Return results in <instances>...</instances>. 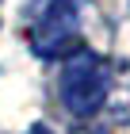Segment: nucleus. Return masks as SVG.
Masks as SVG:
<instances>
[{
  "instance_id": "f257e3e1",
  "label": "nucleus",
  "mask_w": 130,
  "mask_h": 134,
  "mask_svg": "<svg viewBox=\"0 0 130 134\" xmlns=\"http://www.w3.org/2000/svg\"><path fill=\"white\" fill-rule=\"evenodd\" d=\"M107 100V62L92 50H77L61 69V103L77 119H92Z\"/></svg>"
},
{
  "instance_id": "f03ea898",
  "label": "nucleus",
  "mask_w": 130,
  "mask_h": 134,
  "mask_svg": "<svg viewBox=\"0 0 130 134\" xmlns=\"http://www.w3.org/2000/svg\"><path fill=\"white\" fill-rule=\"evenodd\" d=\"M31 50L38 58H69L80 50L77 0H38L31 19Z\"/></svg>"
},
{
  "instance_id": "7ed1b4c3",
  "label": "nucleus",
  "mask_w": 130,
  "mask_h": 134,
  "mask_svg": "<svg viewBox=\"0 0 130 134\" xmlns=\"http://www.w3.org/2000/svg\"><path fill=\"white\" fill-rule=\"evenodd\" d=\"M103 107H107V115L115 119V123H130V81H122V84H115V88H107Z\"/></svg>"
},
{
  "instance_id": "20e7f679",
  "label": "nucleus",
  "mask_w": 130,
  "mask_h": 134,
  "mask_svg": "<svg viewBox=\"0 0 130 134\" xmlns=\"http://www.w3.org/2000/svg\"><path fill=\"white\" fill-rule=\"evenodd\" d=\"M27 134H54V130H50V126H46V123H35V126H31Z\"/></svg>"
}]
</instances>
